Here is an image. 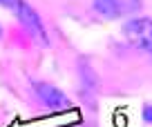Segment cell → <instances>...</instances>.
Masks as SVG:
<instances>
[{
	"label": "cell",
	"instance_id": "6da1fadb",
	"mask_svg": "<svg viewBox=\"0 0 152 127\" xmlns=\"http://www.w3.org/2000/svg\"><path fill=\"white\" fill-rule=\"evenodd\" d=\"M123 36L134 47L152 54V18H132L123 25Z\"/></svg>",
	"mask_w": 152,
	"mask_h": 127
},
{
	"label": "cell",
	"instance_id": "7a4b0ae2",
	"mask_svg": "<svg viewBox=\"0 0 152 127\" xmlns=\"http://www.w3.org/2000/svg\"><path fill=\"white\" fill-rule=\"evenodd\" d=\"M94 9L110 20L125 18L141 9V0H94Z\"/></svg>",
	"mask_w": 152,
	"mask_h": 127
},
{
	"label": "cell",
	"instance_id": "3957f363",
	"mask_svg": "<svg viewBox=\"0 0 152 127\" xmlns=\"http://www.w3.org/2000/svg\"><path fill=\"white\" fill-rule=\"evenodd\" d=\"M16 16H18L20 22L25 25V31H29V36L36 38L40 45H47V31H45L43 20H40V16H38L27 2H20V7L16 9Z\"/></svg>",
	"mask_w": 152,
	"mask_h": 127
},
{
	"label": "cell",
	"instance_id": "277c9868",
	"mask_svg": "<svg viewBox=\"0 0 152 127\" xmlns=\"http://www.w3.org/2000/svg\"><path fill=\"white\" fill-rule=\"evenodd\" d=\"M34 89H36L38 98L43 100V103H47L49 107L63 109V107H67V105H69L67 96L63 94L61 89H56L54 85H49V83H36V85H34Z\"/></svg>",
	"mask_w": 152,
	"mask_h": 127
},
{
	"label": "cell",
	"instance_id": "5b68a950",
	"mask_svg": "<svg viewBox=\"0 0 152 127\" xmlns=\"http://www.w3.org/2000/svg\"><path fill=\"white\" fill-rule=\"evenodd\" d=\"M20 2H23V0H0V5L7 7V9H11L14 14H16V9L20 7Z\"/></svg>",
	"mask_w": 152,
	"mask_h": 127
},
{
	"label": "cell",
	"instance_id": "8992f818",
	"mask_svg": "<svg viewBox=\"0 0 152 127\" xmlns=\"http://www.w3.org/2000/svg\"><path fill=\"white\" fill-rule=\"evenodd\" d=\"M143 118H145V123H152V105L143 107Z\"/></svg>",
	"mask_w": 152,
	"mask_h": 127
}]
</instances>
